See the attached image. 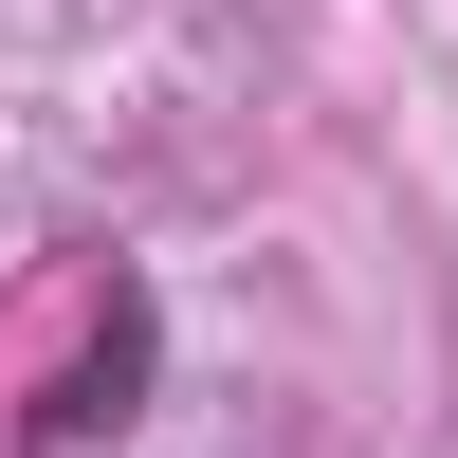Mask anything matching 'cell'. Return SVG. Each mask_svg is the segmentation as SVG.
<instances>
[{
    "label": "cell",
    "instance_id": "1",
    "mask_svg": "<svg viewBox=\"0 0 458 458\" xmlns=\"http://www.w3.org/2000/svg\"><path fill=\"white\" fill-rule=\"evenodd\" d=\"M147 386H165V293L110 276V293H92V349H73V386L37 403V440H129V422H147Z\"/></svg>",
    "mask_w": 458,
    "mask_h": 458
}]
</instances>
